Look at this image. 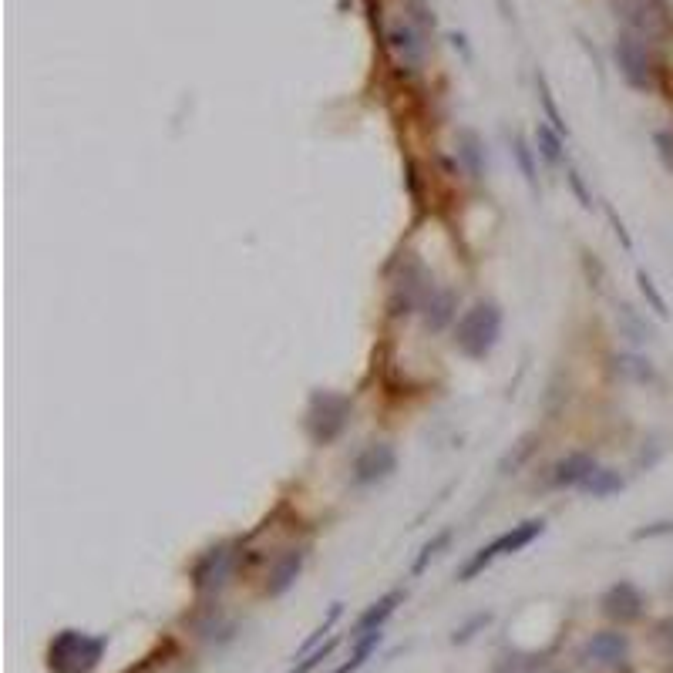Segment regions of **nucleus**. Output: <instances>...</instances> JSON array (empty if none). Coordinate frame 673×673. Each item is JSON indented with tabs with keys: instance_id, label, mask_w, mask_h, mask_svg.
<instances>
[{
	"instance_id": "f257e3e1",
	"label": "nucleus",
	"mask_w": 673,
	"mask_h": 673,
	"mask_svg": "<svg viewBox=\"0 0 673 673\" xmlns=\"http://www.w3.org/2000/svg\"><path fill=\"white\" fill-rule=\"evenodd\" d=\"M499 337H502V310L492 300H478L472 310L462 313V320L455 327V347L465 357H472V361H482V357L492 354Z\"/></svg>"
},
{
	"instance_id": "f03ea898",
	"label": "nucleus",
	"mask_w": 673,
	"mask_h": 673,
	"mask_svg": "<svg viewBox=\"0 0 673 673\" xmlns=\"http://www.w3.org/2000/svg\"><path fill=\"white\" fill-rule=\"evenodd\" d=\"M105 636H88L81 630H61L48 647V667L54 673H91L105 657Z\"/></svg>"
},
{
	"instance_id": "7ed1b4c3",
	"label": "nucleus",
	"mask_w": 673,
	"mask_h": 673,
	"mask_svg": "<svg viewBox=\"0 0 673 673\" xmlns=\"http://www.w3.org/2000/svg\"><path fill=\"white\" fill-rule=\"evenodd\" d=\"M350 414H354V404L344 394L334 391H317L307 404V431L317 445H330L344 435V428L350 424Z\"/></svg>"
},
{
	"instance_id": "20e7f679",
	"label": "nucleus",
	"mask_w": 673,
	"mask_h": 673,
	"mask_svg": "<svg viewBox=\"0 0 673 673\" xmlns=\"http://www.w3.org/2000/svg\"><path fill=\"white\" fill-rule=\"evenodd\" d=\"M542 532H546V519H529V522H522V525H512L509 532H502L499 539H492L488 546H482L475 552L472 559L465 562L462 566V573H458V579L462 583H468V579H475L482 569H488L492 566L495 559H502V556H512V552H519V549H525L529 542H536Z\"/></svg>"
},
{
	"instance_id": "39448f33",
	"label": "nucleus",
	"mask_w": 673,
	"mask_h": 673,
	"mask_svg": "<svg viewBox=\"0 0 673 673\" xmlns=\"http://www.w3.org/2000/svg\"><path fill=\"white\" fill-rule=\"evenodd\" d=\"M431 287H435V283H431L428 270H424L414 256H404L398 266V276H394V287H391V313L394 317H404V313L421 310V303L428 297Z\"/></svg>"
},
{
	"instance_id": "423d86ee",
	"label": "nucleus",
	"mask_w": 673,
	"mask_h": 673,
	"mask_svg": "<svg viewBox=\"0 0 673 673\" xmlns=\"http://www.w3.org/2000/svg\"><path fill=\"white\" fill-rule=\"evenodd\" d=\"M616 64H620V75L626 78V85L636 88V91H653L657 85V78H653V58L647 51V44L636 38L633 31H623L620 38H616Z\"/></svg>"
},
{
	"instance_id": "0eeeda50",
	"label": "nucleus",
	"mask_w": 673,
	"mask_h": 673,
	"mask_svg": "<svg viewBox=\"0 0 673 673\" xmlns=\"http://www.w3.org/2000/svg\"><path fill=\"white\" fill-rule=\"evenodd\" d=\"M239 542H223V546H212L209 552H202L199 562L192 566V586L199 593H216L229 583L236 562H239Z\"/></svg>"
},
{
	"instance_id": "6e6552de",
	"label": "nucleus",
	"mask_w": 673,
	"mask_h": 673,
	"mask_svg": "<svg viewBox=\"0 0 673 673\" xmlns=\"http://www.w3.org/2000/svg\"><path fill=\"white\" fill-rule=\"evenodd\" d=\"M394 468H398V455H394L391 445H384V441H374V445H367L361 455L354 458V468H350V478H354V485H377L384 482V478L394 475Z\"/></svg>"
},
{
	"instance_id": "1a4fd4ad",
	"label": "nucleus",
	"mask_w": 673,
	"mask_h": 673,
	"mask_svg": "<svg viewBox=\"0 0 673 673\" xmlns=\"http://www.w3.org/2000/svg\"><path fill=\"white\" fill-rule=\"evenodd\" d=\"M603 613L616 623H633L643 616V596L633 583H616L606 589L603 596Z\"/></svg>"
},
{
	"instance_id": "9d476101",
	"label": "nucleus",
	"mask_w": 673,
	"mask_h": 673,
	"mask_svg": "<svg viewBox=\"0 0 673 673\" xmlns=\"http://www.w3.org/2000/svg\"><path fill=\"white\" fill-rule=\"evenodd\" d=\"M303 562H307V549H303V546L280 552V559H276L273 569H270V583H266V593H270V596H283V593H287V589L297 583Z\"/></svg>"
},
{
	"instance_id": "9b49d317",
	"label": "nucleus",
	"mask_w": 673,
	"mask_h": 673,
	"mask_svg": "<svg viewBox=\"0 0 673 673\" xmlns=\"http://www.w3.org/2000/svg\"><path fill=\"white\" fill-rule=\"evenodd\" d=\"M596 468L593 455H583V451H573V455L559 458L552 465V485L556 488H579L589 478V472Z\"/></svg>"
},
{
	"instance_id": "f8f14e48",
	"label": "nucleus",
	"mask_w": 673,
	"mask_h": 673,
	"mask_svg": "<svg viewBox=\"0 0 673 673\" xmlns=\"http://www.w3.org/2000/svg\"><path fill=\"white\" fill-rule=\"evenodd\" d=\"M589 657L606 663V667H623L630 657V640L623 633H599L589 640Z\"/></svg>"
},
{
	"instance_id": "ddd939ff",
	"label": "nucleus",
	"mask_w": 673,
	"mask_h": 673,
	"mask_svg": "<svg viewBox=\"0 0 673 673\" xmlns=\"http://www.w3.org/2000/svg\"><path fill=\"white\" fill-rule=\"evenodd\" d=\"M421 317H424V327L428 330L448 327V320L455 317V297H451L448 290L431 287L428 297H424V303H421Z\"/></svg>"
},
{
	"instance_id": "4468645a",
	"label": "nucleus",
	"mask_w": 673,
	"mask_h": 673,
	"mask_svg": "<svg viewBox=\"0 0 673 673\" xmlns=\"http://www.w3.org/2000/svg\"><path fill=\"white\" fill-rule=\"evenodd\" d=\"M387 44H391V51L398 54L404 68H418L421 64V41H418V31H414L411 24H398L387 31Z\"/></svg>"
},
{
	"instance_id": "2eb2a0df",
	"label": "nucleus",
	"mask_w": 673,
	"mask_h": 673,
	"mask_svg": "<svg viewBox=\"0 0 673 673\" xmlns=\"http://www.w3.org/2000/svg\"><path fill=\"white\" fill-rule=\"evenodd\" d=\"M401 603H404V589H391V593H387V596H381V599H377V603L371 606V610H367V613L361 616V620H357V636L367 633V630H384V623L391 620L394 610H398Z\"/></svg>"
},
{
	"instance_id": "dca6fc26",
	"label": "nucleus",
	"mask_w": 673,
	"mask_h": 673,
	"mask_svg": "<svg viewBox=\"0 0 673 673\" xmlns=\"http://www.w3.org/2000/svg\"><path fill=\"white\" fill-rule=\"evenodd\" d=\"M579 488H583L586 495H593V499H606V495L623 492V478H620V472H613V468H599L596 465Z\"/></svg>"
},
{
	"instance_id": "f3484780",
	"label": "nucleus",
	"mask_w": 673,
	"mask_h": 673,
	"mask_svg": "<svg viewBox=\"0 0 673 673\" xmlns=\"http://www.w3.org/2000/svg\"><path fill=\"white\" fill-rule=\"evenodd\" d=\"M381 640H384V633L381 630H367V633H361L357 636V647H354V657H350L344 667L340 670H334V673H354V670H361L367 660H371V653L381 647Z\"/></svg>"
},
{
	"instance_id": "a211bd4d",
	"label": "nucleus",
	"mask_w": 673,
	"mask_h": 673,
	"mask_svg": "<svg viewBox=\"0 0 673 673\" xmlns=\"http://www.w3.org/2000/svg\"><path fill=\"white\" fill-rule=\"evenodd\" d=\"M536 142H539V152H542V159L546 162H552L556 165L559 159H562V142H559V132L556 128H549V125H539L536 128Z\"/></svg>"
},
{
	"instance_id": "6ab92c4d",
	"label": "nucleus",
	"mask_w": 673,
	"mask_h": 673,
	"mask_svg": "<svg viewBox=\"0 0 673 673\" xmlns=\"http://www.w3.org/2000/svg\"><path fill=\"white\" fill-rule=\"evenodd\" d=\"M536 85H539V101H542V108H546L552 128H556V132H566V122H562V115H559V108H556V98H552L549 81H546V75H542V71L536 75Z\"/></svg>"
},
{
	"instance_id": "aec40b11",
	"label": "nucleus",
	"mask_w": 673,
	"mask_h": 673,
	"mask_svg": "<svg viewBox=\"0 0 673 673\" xmlns=\"http://www.w3.org/2000/svg\"><path fill=\"white\" fill-rule=\"evenodd\" d=\"M653 145H657L660 162L673 172V132H657L653 135Z\"/></svg>"
},
{
	"instance_id": "412c9836",
	"label": "nucleus",
	"mask_w": 673,
	"mask_h": 673,
	"mask_svg": "<svg viewBox=\"0 0 673 673\" xmlns=\"http://www.w3.org/2000/svg\"><path fill=\"white\" fill-rule=\"evenodd\" d=\"M448 539H451V536H448V532H441V536H438L435 542H428V546H424V552H421V559H418V562H414V576H418V573H421V569H424V566H428V559H435V556H438V549H441V546H448Z\"/></svg>"
},
{
	"instance_id": "4be33fe9",
	"label": "nucleus",
	"mask_w": 673,
	"mask_h": 673,
	"mask_svg": "<svg viewBox=\"0 0 673 673\" xmlns=\"http://www.w3.org/2000/svg\"><path fill=\"white\" fill-rule=\"evenodd\" d=\"M515 159H519V165H522V172H525V179H529V186H536V169H532V159H529V149H525V142L522 138H515Z\"/></svg>"
},
{
	"instance_id": "5701e85b",
	"label": "nucleus",
	"mask_w": 673,
	"mask_h": 673,
	"mask_svg": "<svg viewBox=\"0 0 673 673\" xmlns=\"http://www.w3.org/2000/svg\"><path fill=\"white\" fill-rule=\"evenodd\" d=\"M330 650H334V643H327V647H317V650H313V653H310V657H307V660H303V663H300V667H293L290 673H310L313 667H317V663H324V660L330 657Z\"/></svg>"
},
{
	"instance_id": "b1692460",
	"label": "nucleus",
	"mask_w": 673,
	"mask_h": 673,
	"mask_svg": "<svg viewBox=\"0 0 673 673\" xmlns=\"http://www.w3.org/2000/svg\"><path fill=\"white\" fill-rule=\"evenodd\" d=\"M640 290L647 293V297L653 300V307H657V313H660V317H667V303H663V297H660V293L653 290V283H650V276H647V273H640Z\"/></svg>"
},
{
	"instance_id": "393cba45",
	"label": "nucleus",
	"mask_w": 673,
	"mask_h": 673,
	"mask_svg": "<svg viewBox=\"0 0 673 673\" xmlns=\"http://www.w3.org/2000/svg\"><path fill=\"white\" fill-rule=\"evenodd\" d=\"M462 142H465V159L472 162V172L478 175V172H482V165H478V138L472 132H465Z\"/></svg>"
},
{
	"instance_id": "a878e982",
	"label": "nucleus",
	"mask_w": 673,
	"mask_h": 673,
	"mask_svg": "<svg viewBox=\"0 0 673 673\" xmlns=\"http://www.w3.org/2000/svg\"><path fill=\"white\" fill-rule=\"evenodd\" d=\"M663 532H673V522H660V525H647V529L636 532V539H650V536H663Z\"/></svg>"
}]
</instances>
